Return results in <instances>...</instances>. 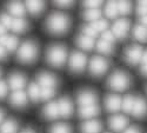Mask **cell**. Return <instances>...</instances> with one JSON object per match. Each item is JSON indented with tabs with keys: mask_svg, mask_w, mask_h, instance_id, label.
<instances>
[{
	"mask_svg": "<svg viewBox=\"0 0 147 133\" xmlns=\"http://www.w3.org/2000/svg\"><path fill=\"white\" fill-rule=\"evenodd\" d=\"M71 27V18L63 12H54L46 19L45 28L51 34H65Z\"/></svg>",
	"mask_w": 147,
	"mask_h": 133,
	"instance_id": "obj_1",
	"label": "cell"
},
{
	"mask_svg": "<svg viewBox=\"0 0 147 133\" xmlns=\"http://www.w3.org/2000/svg\"><path fill=\"white\" fill-rule=\"evenodd\" d=\"M46 60L53 67H63L67 60V48L61 44H53L46 51Z\"/></svg>",
	"mask_w": 147,
	"mask_h": 133,
	"instance_id": "obj_2",
	"label": "cell"
},
{
	"mask_svg": "<svg viewBox=\"0 0 147 133\" xmlns=\"http://www.w3.org/2000/svg\"><path fill=\"white\" fill-rule=\"evenodd\" d=\"M38 45L34 40H26L21 44L18 50L17 58L21 64H32L38 58Z\"/></svg>",
	"mask_w": 147,
	"mask_h": 133,
	"instance_id": "obj_3",
	"label": "cell"
},
{
	"mask_svg": "<svg viewBox=\"0 0 147 133\" xmlns=\"http://www.w3.org/2000/svg\"><path fill=\"white\" fill-rule=\"evenodd\" d=\"M132 85V79L131 77L125 73L124 71L117 70L109 76V78L107 79V86L117 92H122L127 88H129Z\"/></svg>",
	"mask_w": 147,
	"mask_h": 133,
	"instance_id": "obj_4",
	"label": "cell"
},
{
	"mask_svg": "<svg viewBox=\"0 0 147 133\" xmlns=\"http://www.w3.org/2000/svg\"><path fill=\"white\" fill-rule=\"evenodd\" d=\"M86 64H87V57L85 55V53L80 51H74L69 55L68 67L69 71L73 72V73H81V72H84Z\"/></svg>",
	"mask_w": 147,
	"mask_h": 133,
	"instance_id": "obj_5",
	"label": "cell"
},
{
	"mask_svg": "<svg viewBox=\"0 0 147 133\" xmlns=\"http://www.w3.org/2000/svg\"><path fill=\"white\" fill-rule=\"evenodd\" d=\"M109 67L108 61L100 55H95L90 61V73L93 77H102Z\"/></svg>",
	"mask_w": 147,
	"mask_h": 133,
	"instance_id": "obj_6",
	"label": "cell"
},
{
	"mask_svg": "<svg viewBox=\"0 0 147 133\" xmlns=\"http://www.w3.org/2000/svg\"><path fill=\"white\" fill-rule=\"evenodd\" d=\"M142 54H144V50H142L141 46H139V45H132V46L126 48L124 58H125L127 64H129V65H137V64L141 63Z\"/></svg>",
	"mask_w": 147,
	"mask_h": 133,
	"instance_id": "obj_7",
	"label": "cell"
},
{
	"mask_svg": "<svg viewBox=\"0 0 147 133\" xmlns=\"http://www.w3.org/2000/svg\"><path fill=\"white\" fill-rule=\"evenodd\" d=\"M77 101L80 107L98 105V94L92 90H81L78 92Z\"/></svg>",
	"mask_w": 147,
	"mask_h": 133,
	"instance_id": "obj_8",
	"label": "cell"
},
{
	"mask_svg": "<svg viewBox=\"0 0 147 133\" xmlns=\"http://www.w3.org/2000/svg\"><path fill=\"white\" fill-rule=\"evenodd\" d=\"M129 27H131V24H129V20L125 19V18H120L118 20H115V22L113 24V28H112V32L113 34L115 35V38L118 39H124L128 31H129Z\"/></svg>",
	"mask_w": 147,
	"mask_h": 133,
	"instance_id": "obj_9",
	"label": "cell"
},
{
	"mask_svg": "<svg viewBox=\"0 0 147 133\" xmlns=\"http://www.w3.org/2000/svg\"><path fill=\"white\" fill-rule=\"evenodd\" d=\"M38 85L41 88H55L58 85V79L54 74L48 73V72H41L36 76Z\"/></svg>",
	"mask_w": 147,
	"mask_h": 133,
	"instance_id": "obj_10",
	"label": "cell"
},
{
	"mask_svg": "<svg viewBox=\"0 0 147 133\" xmlns=\"http://www.w3.org/2000/svg\"><path fill=\"white\" fill-rule=\"evenodd\" d=\"M128 125V119L125 115L121 114H114L108 119V126L111 130L115 131V132H120L127 128Z\"/></svg>",
	"mask_w": 147,
	"mask_h": 133,
	"instance_id": "obj_11",
	"label": "cell"
},
{
	"mask_svg": "<svg viewBox=\"0 0 147 133\" xmlns=\"http://www.w3.org/2000/svg\"><path fill=\"white\" fill-rule=\"evenodd\" d=\"M26 86V77L21 74V73H18V72H14L12 73L8 78V87L11 90H13L14 92L16 91H22V88Z\"/></svg>",
	"mask_w": 147,
	"mask_h": 133,
	"instance_id": "obj_12",
	"label": "cell"
},
{
	"mask_svg": "<svg viewBox=\"0 0 147 133\" xmlns=\"http://www.w3.org/2000/svg\"><path fill=\"white\" fill-rule=\"evenodd\" d=\"M58 107H59L60 117H64V118L72 117L73 112H74V107H73V104L68 97H63V98H60L58 101Z\"/></svg>",
	"mask_w": 147,
	"mask_h": 133,
	"instance_id": "obj_13",
	"label": "cell"
},
{
	"mask_svg": "<svg viewBox=\"0 0 147 133\" xmlns=\"http://www.w3.org/2000/svg\"><path fill=\"white\" fill-rule=\"evenodd\" d=\"M132 114H133V117H136L138 119H142V118L147 117V101L142 97H136Z\"/></svg>",
	"mask_w": 147,
	"mask_h": 133,
	"instance_id": "obj_14",
	"label": "cell"
},
{
	"mask_svg": "<svg viewBox=\"0 0 147 133\" xmlns=\"http://www.w3.org/2000/svg\"><path fill=\"white\" fill-rule=\"evenodd\" d=\"M28 103V97L24 91H16L9 97V104L16 108L25 107Z\"/></svg>",
	"mask_w": 147,
	"mask_h": 133,
	"instance_id": "obj_15",
	"label": "cell"
},
{
	"mask_svg": "<svg viewBox=\"0 0 147 133\" xmlns=\"http://www.w3.org/2000/svg\"><path fill=\"white\" fill-rule=\"evenodd\" d=\"M122 105V99L118 94H108L105 98V107L108 112H118L121 110Z\"/></svg>",
	"mask_w": 147,
	"mask_h": 133,
	"instance_id": "obj_16",
	"label": "cell"
},
{
	"mask_svg": "<svg viewBox=\"0 0 147 133\" xmlns=\"http://www.w3.org/2000/svg\"><path fill=\"white\" fill-rule=\"evenodd\" d=\"M101 130H102V124L96 119L86 120L80 126V133H100Z\"/></svg>",
	"mask_w": 147,
	"mask_h": 133,
	"instance_id": "obj_17",
	"label": "cell"
},
{
	"mask_svg": "<svg viewBox=\"0 0 147 133\" xmlns=\"http://www.w3.org/2000/svg\"><path fill=\"white\" fill-rule=\"evenodd\" d=\"M100 113V107L99 105H92V106H84V107H79L78 114L81 119H86V120H91L92 118L99 115Z\"/></svg>",
	"mask_w": 147,
	"mask_h": 133,
	"instance_id": "obj_18",
	"label": "cell"
},
{
	"mask_svg": "<svg viewBox=\"0 0 147 133\" xmlns=\"http://www.w3.org/2000/svg\"><path fill=\"white\" fill-rule=\"evenodd\" d=\"M42 115H44V118H46V119H48V120L58 119V118L60 117L58 103L51 101V103L46 104L45 107L42 108Z\"/></svg>",
	"mask_w": 147,
	"mask_h": 133,
	"instance_id": "obj_19",
	"label": "cell"
},
{
	"mask_svg": "<svg viewBox=\"0 0 147 133\" xmlns=\"http://www.w3.org/2000/svg\"><path fill=\"white\" fill-rule=\"evenodd\" d=\"M0 45L4 46L7 50V52H13L18 48L19 41H18V38L14 37V35L5 34L3 37H0Z\"/></svg>",
	"mask_w": 147,
	"mask_h": 133,
	"instance_id": "obj_20",
	"label": "cell"
},
{
	"mask_svg": "<svg viewBox=\"0 0 147 133\" xmlns=\"http://www.w3.org/2000/svg\"><path fill=\"white\" fill-rule=\"evenodd\" d=\"M26 6L21 3H9L7 5V12L8 14L13 16L16 18H22L26 14Z\"/></svg>",
	"mask_w": 147,
	"mask_h": 133,
	"instance_id": "obj_21",
	"label": "cell"
},
{
	"mask_svg": "<svg viewBox=\"0 0 147 133\" xmlns=\"http://www.w3.org/2000/svg\"><path fill=\"white\" fill-rule=\"evenodd\" d=\"M76 44L78 45L79 48H81V50L84 51H91L93 50L94 47V40L90 37H87V35H84V34H80L78 35V37L76 38Z\"/></svg>",
	"mask_w": 147,
	"mask_h": 133,
	"instance_id": "obj_22",
	"label": "cell"
},
{
	"mask_svg": "<svg viewBox=\"0 0 147 133\" xmlns=\"http://www.w3.org/2000/svg\"><path fill=\"white\" fill-rule=\"evenodd\" d=\"M27 12H30L31 16H40L45 9V3L42 1H27L25 4Z\"/></svg>",
	"mask_w": 147,
	"mask_h": 133,
	"instance_id": "obj_23",
	"label": "cell"
},
{
	"mask_svg": "<svg viewBox=\"0 0 147 133\" xmlns=\"http://www.w3.org/2000/svg\"><path fill=\"white\" fill-rule=\"evenodd\" d=\"M18 123L14 119H7L0 125V133H17L18 131Z\"/></svg>",
	"mask_w": 147,
	"mask_h": 133,
	"instance_id": "obj_24",
	"label": "cell"
},
{
	"mask_svg": "<svg viewBox=\"0 0 147 133\" xmlns=\"http://www.w3.org/2000/svg\"><path fill=\"white\" fill-rule=\"evenodd\" d=\"M27 94H28V98L36 103L38 100H40V97H41V87L38 85V82H31L28 90H27Z\"/></svg>",
	"mask_w": 147,
	"mask_h": 133,
	"instance_id": "obj_25",
	"label": "cell"
},
{
	"mask_svg": "<svg viewBox=\"0 0 147 133\" xmlns=\"http://www.w3.org/2000/svg\"><path fill=\"white\" fill-rule=\"evenodd\" d=\"M133 35L138 41L147 43V27L141 25V24H138V25L134 26Z\"/></svg>",
	"mask_w": 147,
	"mask_h": 133,
	"instance_id": "obj_26",
	"label": "cell"
},
{
	"mask_svg": "<svg viewBox=\"0 0 147 133\" xmlns=\"http://www.w3.org/2000/svg\"><path fill=\"white\" fill-rule=\"evenodd\" d=\"M12 31H14L16 33H24L28 30V22L24 18H16L13 24H12Z\"/></svg>",
	"mask_w": 147,
	"mask_h": 133,
	"instance_id": "obj_27",
	"label": "cell"
},
{
	"mask_svg": "<svg viewBox=\"0 0 147 133\" xmlns=\"http://www.w3.org/2000/svg\"><path fill=\"white\" fill-rule=\"evenodd\" d=\"M96 51L99 53H101V54L108 55V54H111L113 52V44L101 39V40H99L96 43Z\"/></svg>",
	"mask_w": 147,
	"mask_h": 133,
	"instance_id": "obj_28",
	"label": "cell"
},
{
	"mask_svg": "<svg viewBox=\"0 0 147 133\" xmlns=\"http://www.w3.org/2000/svg\"><path fill=\"white\" fill-rule=\"evenodd\" d=\"M82 18L86 21L94 22L96 20L101 19V12L100 9H85L82 13Z\"/></svg>",
	"mask_w": 147,
	"mask_h": 133,
	"instance_id": "obj_29",
	"label": "cell"
},
{
	"mask_svg": "<svg viewBox=\"0 0 147 133\" xmlns=\"http://www.w3.org/2000/svg\"><path fill=\"white\" fill-rule=\"evenodd\" d=\"M134 101H136V97L128 94L125 95V98L122 99V105H121V110L125 113H132L133 111V106H134Z\"/></svg>",
	"mask_w": 147,
	"mask_h": 133,
	"instance_id": "obj_30",
	"label": "cell"
},
{
	"mask_svg": "<svg viewBox=\"0 0 147 133\" xmlns=\"http://www.w3.org/2000/svg\"><path fill=\"white\" fill-rule=\"evenodd\" d=\"M105 14L109 19H114L119 14V9H118V3L114 1H109L105 6Z\"/></svg>",
	"mask_w": 147,
	"mask_h": 133,
	"instance_id": "obj_31",
	"label": "cell"
},
{
	"mask_svg": "<svg viewBox=\"0 0 147 133\" xmlns=\"http://www.w3.org/2000/svg\"><path fill=\"white\" fill-rule=\"evenodd\" d=\"M48 133H73V131L69 125L60 123V124H54L48 130Z\"/></svg>",
	"mask_w": 147,
	"mask_h": 133,
	"instance_id": "obj_32",
	"label": "cell"
},
{
	"mask_svg": "<svg viewBox=\"0 0 147 133\" xmlns=\"http://www.w3.org/2000/svg\"><path fill=\"white\" fill-rule=\"evenodd\" d=\"M119 14L121 16H128L132 12V4L128 1H119L118 3Z\"/></svg>",
	"mask_w": 147,
	"mask_h": 133,
	"instance_id": "obj_33",
	"label": "cell"
},
{
	"mask_svg": "<svg viewBox=\"0 0 147 133\" xmlns=\"http://www.w3.org/2000/svg\"><path fill=\"white\" fill-rule=\"evenodd\" d=\"M91 25L94 27V30L99 33V32H105V31H107V27H108V22H107V20H105V19H99V20H96V21H94V22H92Z\"/></svg>",
	"mask_w": 147,
	"mask_h": 133,
	"instance_id": "obj_34",
	"label": "cell"
},
{
	"mask_svg": "<svg viewBox=\"0 0 147 133\" xmlns=\"http://www.w3.org/2000/svg\"><path fill=\"white\" fill-rule=\"evenodd\" d=\"M13 21H14V19L12 18L11 14H8V13H0V24H3L6 28H11Z\"/></svg>",
	"mask_w": 147,
	"mask_h": 133,
	"instance_id": "obj_35",
	"label": "cell"
},
{
	"mask_svg": "<svg viewBox=\"0 0 147 133\" xmlns=\"http://www.w3.org/2000/svg\"><path fill=\"white\" fill-rule=\"evenodd\" d=\"M81 31H82V34L84 35H87V37L94 39L95 37H98V32L94 30V27L92 25H84L81 27Z\"/></svg>",
	"mask_w": 147,
	"mask_h": 133,
	"instance_id": "obj_36",
	"label": "cell"
},
{
	"mask_svg": "<svg viewBox=\"0 0 147 133\" xmlns=\"http://www.w3.org/2000/svg\"><path fill=\"white\" fill-rule=\"evenodd\" d=\"M55 95V88H41V100H50Z\"/></svg>",
	"mask_w": 147,
	"mask_h": 133,
	"instance_id": "obj_37",
	"label": "cell"
},
{
	"mask_svg": "<svg viewBox=\"0 0 147 133\" xmlns=\"http://www.w3.org/2000/svg\"><path fill=\"white\" fill-rule=\"evenodd\" d=\"M137 13L140 17L147 16V1H139L137 5Z\"/></svg>",
	"mask_w": 147,
	"mask_h": 133,
	"instance_id": "obj_38",
	"label": "cell"
},
{
	"mask_svg": "<svg viewBox=\"0 0 147 133\" xmlns=\"http://www.w3.org/2000/svg\"><path fill=\"white\" fill-rule=\"evenodd\" d=\"M102 3L101 1H85L84 7L85 9H100Z\"/></svg>",
	"mask_w": 147,
	"mask_h": 133,
	"instance_id": "obj_39",
	"label": "cell"
},
{
	"mask_svg": "<svg viewBox=\"0 0 147 133\" xmlns=\"http://www.w3.org/2000/svg\"><path fill=\"white\" fill-rule=\"evenodd\" d=\"M8 92V86L4 80H0V99H4L7 95Z\"/></svg>",
	"mask_w": 147,
	"mask_h": 133,
	"instance_id": "obj_40",
	"label": "cell"
},
{
	"mask_svg": "<svg viewBox=\"0 0 147 133\" xmlns=\"http://www.w3.org/2000/svg\"><path fill=\"white\" fill-rule=\"evenodd\" d=\"M102 39L104 40H106V41H108V43H114V40H115V35L113 34V32L112 31H105L104 33H102Z\"/></svg>",
	"mask_w": 147,
	"mask_h": 133,
	"instance_id": "obj_41",
	"label": "cell"
},
{
	"mask_svg": "<svg viewBox=\"0 0 147 133\" xmlns=\"http://www.w3.org/2000/svg\"><path fill=\"white\" fill-rule=\"evenodd\" d=\"M54 5L59 8H69L74 5L73 1H54Z\"/></svg>",
	"mask_w": 147,
	"mask_h": 133,
	"instance_id": "obj_42",
	"label": "cell"
},
{
	"mask_svg": "<svg viewBox=\"0 0 147 133\" xmlns=\"http://www.w3.org/2000/svg\"><path fill=\"white\" fill-rule=\"evenodd\" d=\"M124 133H141V131H140V128L138 126H128L124 131Z\"/></svg>",
	"mask_w": 147,
	"mask_h": 133,
	"instance_id": "obj_43",
	"label": "cell"
},
{
	"mask_svg": "<svg viewBox=\"0 0 147 133\" xmlns=\"http://www.w3.org/2000/svg\"><path fill=\"white\" fill-rule=\"evenodd\" d=\"M7 58V50L0 45V60H5Z\"/></svg>",
	"mask_w": 147,
	"mask_h": 133,
	"instance_id": "obj_44",
	"label": "cell"
},
{
	"mask_svg": "<svg viewBox=\"0 0 147 133\" xmlns=\"http://www.w3.org/2000/svg\"><path fill=\"white\" fill-rule=\"evenodd\" d=\"M141 64H142V66L147 65V50L144 51V54H142V58H141Z\"/></svg>",
	"mask_w": 147,
	"mask_h": 133,
	"instance_id": "obj_45",
	"label": "cell"
},
{
	"mask_svg": "<svg viewBox=\"0 0 147 133\" xmlns=\"http://www.w3.org/2000/svg\"><path fill=\"white\" fill-rule=\"evenodd\" d=\"M140 24L144 26L147 27V16H144V17H140Z\"/></svg>",
	"mask_w": 147,
	"mask_h": 133,
	"instance_id": "obj_46",
	"label": "cell"
},
{
	"mask_svg": "<svg viewBox=\"0 0 147 133\" xmlns=\"http://www.w3.org/2000/svg\"><path fill=\"white\" fill-rule=\"evenodd\" d=\"M5 34H6V27L3 25V24H0V37H3Z\"/></svg>",
	"mask_w": 147,
	"mask_h": 133,
	"instance_id": "obj_47",
	"label": "cell"
},
{
	"mask_svg": "<svg viewBox=\"0 0 147 133\" xmlns=\"http://www.w3.org/2000/svg\"><path fill=\"white\" fill-rule=\"evenodd\" d=\"M141 74L142 76H145V77H147V65H145V66H142L141 67Z\"/></svg>",
	"mask_w": 147,
	"mask_h": 133,
	"instance_id": "obj_48",
	"label": "cell"
},
{
	"mask_svg": "<svg viewBox=\"0 0 147 133\" xmlns=\"http://www.w3.org/2000/svg\"><path fill=\"white\" fill-rule=\"evenodd\" d=\"M4 117H5V112L1 110V108H0V125L4 123V122H3V120H4Z\"/></svg>",
	"mask_w": 147,
	"mask_h": 133,
	"instance_id": "obj_49",
	"label": "cell"
},
{
	"mask_svg": "<svg viewBox=\"0 0 147 133\" xmlns=\"http://www.w3.org/2000/svg\"><path fill=\"white\" fill-rule=\"evenodd\" d=\"M20 133H36L34 130H32V128H25V130H22Z\"/></svg>",
	"mask_w": 147,
	"mask_h": 133,
	"instance_id": "obj_50",
	"label": "cell"
},
{
	"mask_svg": "<svg viewBox=\"0 0 147 133\" xmlns=\"http://www.w3.org/2000/svg\"><path fill=\"white\" fill-rule=\"evenodd\" d=\"M0 77H1V70H0Z\"/></svg>",
	"mask_w": 147,
	"mask_h": 133,
	"instance_id": "obj_51",
	"label": "cell"
}]
</instances>
